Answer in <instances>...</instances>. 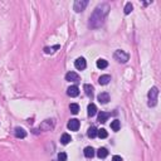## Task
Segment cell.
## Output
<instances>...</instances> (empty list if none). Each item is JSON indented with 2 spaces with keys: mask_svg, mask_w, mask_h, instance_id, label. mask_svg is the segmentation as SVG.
Here are the masks:
<instances>
[{
  "mask_svg": "<svg viewBox=\"0 0 161 161\" xmlns=\"http://www.w3.org/2000/svg\"><path fill=\"white\" fill-rule=\"evenodd\" d=\"M74 67H76V68H77L78 71H83V69H86V67H87L86 59L82 58V57L77 58V59L74 61Z\"/></svg>",
  "mask_w": 161,
  "mask_h": 161,
  "instance_id": "obj_5",
  "label": "cell"
},
{
  "mask_svg": "<svg viewBox=\"0 0 161 161\" xmlns=\"http://www.w3.org/2000/svg\"><path fill=\"white\" fill-rule=\"evenodd\" d=\"M97 100H98L100 103L105 105V103H107L109 101V95H108V93H106V92H102V93H100V95L97 96Z\"/></svg>",
  "mask_w": 161,
  "mask_h": 161,
  "instance_id": "obj_9",
  "label": "cell"
},
{
  "mask_svg": "<svg viewBox=\"0 0 161 161\" xmlns=\"http://www.w3.org/2000/svg\"><path fill=\"white\" fill-rule=\"evenodd\" d=\"M157 96H159V90L157 87H152L151 90L147 93V97H149V106L150 107H154L157 103Z\"/></svg>",
  "mask_w": 161,
  "mask_h": 161,
  "instance_id": "obj_2",
  "label": "cell"
},
{
  "mask_svg": "<svg viewBox=\"0 0 161 161\" xmlns=\"http://www.w3.org/2000/svg\"><path fill=\"white\" fill-rule=\"evenodd\" d=\"M120 127H121V124H120V121H118V120H115V121L111 122V129L113 131H118V130H120Z\"/></svg>",
  "mask_w": 161,
  "mask_h": 161,
  "instance_id": "obj_23",
  "label": "cell"
},
{
  "mask_svg": "<svg viewBox=\"0 0 161 161\" xmlns=\"http://www.w3.org/2000/svg\"><path fill=\"white\" fill-rule=\"evenodd\" d=\"M97 136H98L100 138H106L108 136V133L105 129H100V130H97Z\"/></svg>",
  "mask_w": 161,
  "mask_h": 161,
  "instance_id": "obj_21",
  "label": "cell"
},
{
  "mask_svg": "<svg viewBox=\"0 0 161 161\" xmlns=\"http://www.w3.org/2000/svg\"><path fill=\"white\" fill-rule=\"evenodd\" d=\"M107 155H108V151H107V149H105V147H100V149L97 150V156H98L100 159H105Z\"/></svg>",
  "mask_w": 161,
  "mask_h": 161,
  "instance_id": "obj_17",
  "label": "cell"
},
{
  "mask_svg": "<svg viewBox=\"0 0 161 161\" xmlns=\"http://www.w3.org/2000/svg\"><path fill=\"white\" fill-rule=\"evenodd\" d=\"M58 161H67V154L66 152H59L58 154Z\"/></svg>",
  "mask_w": 161,
  "mask_h": 161,
  "instance_id": "obj_25",
  "label": "cell"
},
{
  "mask_svg": "<svg viewBox=\"0 0 161 161\" xmlns=\"http://www.w3.org/2000/svg\"><path fill=\"white\" fill-rule=\"evenodd\" d=\"M97 68H100V69H105V68H107V66H108V62L106 61V59H102V58H100L98 61H97Z\"/></svg>",
  "mask_w": 161,
  "mask_h": 161,
  "instance_id": "obj_15",
  "label": "cell"
},
{
  "mask_svg": "<svg viewBox=\"0 0 161 161\" xmlns=\"http://www.w3.org/2000/svg\"><path fill=\"white\" fill-rule=\"evenodd\" d=\"M83 88H84V93L88 96V97H93V91H95V88H93V86L92 84H84L83 86Z\"/></svg>",
  "mask_w": 161,
  "mask_h": 161,
  "instance_id": "obj_12",
  "label": "cell"
},
{
  "mask_svg": "<svg viewBox=\"0 0 161 161\" xmlns=\"http://www.w3.org/2000/svg\"><path fill=\"white\" fill-rule=\"evenodd\" d=\"M69 109H71V112L73 113V115H77L78 111H79V106H78L77 103H71Z\"/></svg>",
  "mask_w": 161,
  "mask_h": 161,
  "instance_id": "obj_22",
  "label": "cell"
},
{
  "mask_svg": "<svg viewBox=\"0 0 161 161\" xmlns=\"http://www.w3.org/2000/svg\"><path fill=\"white\" fill-rule=\"evenodd\" d=\"M72 141V137H71V135L68 133H63L62 135V137H61V142H62V145H68V143Z\"/></svg>",
  "mask_w": 161,
  "mask_h": 161,
  "instance_id": "obj_16",
  "label": "cell"
},
{
  "mask_svg": "<svg viewBox=\"0 0 161 161\" xmlns=\"http://www.w3.org/2000/svg\"><path fill=\"white\" fill-rule=\"evenodd\" d=\"M79 121L77 120V118H72V120H69L68 125H67V127L71 130V131H78L79 129Z\"/></svg>",
  "mask_w": 161,
  "mask_h": 161,
  "instance_id": "obj_6",
  "label": "cell"
},
{
  "mask_svg": "<svg viewBox=\"0 0 161 161\" xmlns=\"http://www.w3.org/2000/svg\"><path fill=\"white\" fill-rule=\"evenodd\" d=\"M109 80H111V76L103 74V76H101V77L98 78V83L102 84V86H106V84H108Z\"/></svg>",
  "mask_w": 161,
  "mask_h": 161,
  "instance_id": "obj_13",
  "label": "cell"
},
{
  "mask_svg": "<svg viewBox=\"0 0 161 161\" xmlns=\"http://www.w3.org/2000/svg\"><path fill=\"white\" fill-rule=\"evenodd\" d=\"M87 5H88V1H87V0H77V1L74 3L73 9H74V11L80 13V11H83L84 9H86Z\"/></svg>",
  "mask_w": 161,
  "mask_h": 161,
  "instance_id": "obj_4",
  "label": "cell"
},
{
  "mask_svg": "<svg viewBox=\"0 0 161 161\" xmlns=\"http://www.w3.org/2000/svg\"><path fill=\"white\" fill-rule=\"evenodd\" d=\"M79 76L76 72H68L66 74V80H68V82H79Z\"/></svg>",
  "mask_w": 161,
  "mask_h": 161,
  "instance_id": "obj_7",
  "label": "cell"
},
{
  "mask_svg": "<svg viewBox=\"0 0 161 161\" xmlns=\"http://www.w3.org/2000/svg\"><path fill=\"white\" fill-rule=\"evenodd\" d=\"M131 11H132V4H131V3H127L126 5H125V14L127 15V14H130Z\"/></svg>",
  "mask_w": 161,
  "mask_h": 161,
  "instance_id": "obj_24",
  "label": "cell"
},
{
  "mask_svg": "<svg viewBox=\"0 0 161 161\" xmlns=\"http://www.w3.org/2000/svg\"><path fill=\"white\" fill-rule=\"evenodd\" d=\"M67 95L69 97H77L79 95V88L77 86H71L68 90H67Z\"/></svg>",
  "mask_w": 161,
  "mask_h": 161,
  "instance_id": "obj_8",
  "label": "cell"
},
{
  "mask_svg": "<svg viewBox=\"0 0 161 161\" xmlns=\"http://www.w3.org/2000/svg\"><path fill=\"white\" fill-rule=\"evenodd\" d=\"M108 10H109V6L107 4H101V5L97 6L90 18V27L91 28H100L101 25L103 24Z\"/></svg>",
  "mask_w": 161,
  "mask_h": 161,
  "instance_id": "obj_1",
  "label": "cell"
},
{
  "mask_svg": "<svg viewBox=\"0 0 161 161\" xmlns=\"http://www.w3.org/2000/svg\"><path fill=\"white\" fill-rule=\"evenodd\" d=\"M87 135H88V137L95 138V137L97 136V129H96L95 126H91L90 129H88V132H87Z\"/></svg>",
  "mask_w": 161,
  "mask_h": 161,
  "instance_id": "obj_19",
  "label": "cell"
},
{
  "mask_svg": "<svg viewBox=\"0 0 161 161\" xmlns=\"http://www.w3.org/2000/svg\"><path fill=\"white\" fill-rule=\"evenodd\" d=\"M14 133H15V137H18V138H25L27 137V131H25L24 129H22V127H16Z\"/></svg>",
  "mask_w": 161,
  "mask_h": 161,
  "instance_id": "obj_10",
  "label": "cell"
},
{
  "mask_svg": "<svg viewBox=\"0 0 161 161\" xmlns=\"http://www.w3.org/2000/svg\"><path fill=\"white\" fill-rule=\"evenodd\" d=\"M112 161H124V160H122V157H121V156L115 155V156H113V157H112Z\"/></svg>",
  "mask_w": 161,
  "mask_h": 161,
  "instance_id": "obj_26",
  "label": "cell"
},
{
  "mask_svg": "<svg viewBox=\"0 0 161 161\" xmlns=\"http://www.w3.org/2000/svg\"><path fill=\"white\" fill-rule=\"evenodd\" d=\"M113 57H115V59L117 62H120V63H127L129 62V59H130V56L127 54L126 52H124V50H116L115 54H113Z\"/></svg>",
  "mask_w": 161,
  "mask_h": 161,
  "instance_id": "obj_3",
  "label": "cell"
},
{
  "mask_svg": "<svg viewBox=\"0 0 161 161\" xmlns=\"http://www.w3.org/2000/svg\"><path fill=\"white\" fill-rule=\"evenodd\" d=\"M61 48V45H54V47H45L44 48V53H47V54H52V53H54L57 49H59Z\"/></svg>",
  "mask_w": 161,
  "mask_h": 161,
  "instance_id": "obj_18",
  "label": "cell"
},
{
  "mask_svg": "<svg viewBox=\"0 0 161 161\" xmlns=\"http://www.w3.org/2000/svg\"><path fill=\"white\" fill-rule=\"evenodd\" d=\"M108 117H109V113H107V112H101L100 115H98V121L102 122V124H105V122L108 120Z\"/></svg>",
  "mask_w": 161,
  "mask_h": 161,
  "instance_id": "obj_20",
  "label": "cell"
},
{
  "mask_svg": "<svg viewBox=\"0 0 161 161\" xmlns=\"http://www.w3.org/2000/svg\"><path fill=\"white\" fill-rule=\"evenodd\" d=\"M87 113H88V116H90V117H93L97 113V107H96L95 103H90V105H88Z\"/></svg>",
  "mask_w": 161,
  "mask_h": 161,
  "instance_id": "obj_11",
  "label": "cell"
},
{
  "mask_svg": "<svg viewBox=\"0 0 161 161\" xmlns=\"http://www.w3.org/2000/svg\"><path fill=\"white\" fill-rule=\"evenodd\" d=\"M84 156H86V157H88V159L93 157V156H95V149H93V147H91V146H87L86 149H84Z\"/></svg>",
  "mask_w": 161,
  "mask_h": 161,
  "instance_id": "obj_14",
  "label": "cell"
}]
</instances>
